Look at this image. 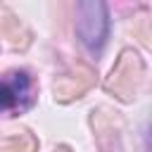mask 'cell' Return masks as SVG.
Masks as SVG:
<instances>
[{
	"label": "cell",
	"instance_id": "cell-1",
	"mask_svg": "<svg viewBox=\"0 0 152 152\" xmlns=\"http://www.w3.org/2000/svg\"><path fill=\"white\" fill-rule=\"evenodd\" d=\"M76 33L90 52H100L109 36V14L104 2H78Z\"/></svg>",
	"mask_w": 152,
	"mask_h": 152
},
{
	"label": "cell",
	"instance_id": "cell-2",
	"mask_svg": "<svg viewBox=\"0 0 152 152\" xmlns=\"http://www.w3.org/2000/svg\"><path fill=\"white\" fill-rule=\"evenodd\" d=\"M33 100H36V90L26 71H12L5 78H0V114L24 112L33 104Z\"/></svg>",
	"mask_w": 152,
	"mask_h": 152
}]
</instances>
